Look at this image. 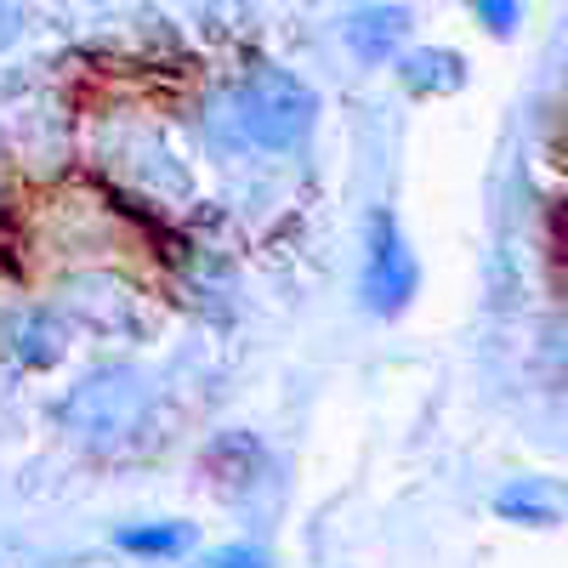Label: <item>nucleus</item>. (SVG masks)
<instances>
[{"label": "nucleus", "instance_id": "9b49d317", "mask_svg": "<svg viewBox=\"0 0 568 568\" xmlns=\"http://www.w3.org/2000/svg\"><path fill=\"white\" fill-rule=\"evenodd\" d=\"M23 34H29V7H23V0H0V52L18 45Z\"/></svg>", "mask_w": 568, "mask_h": 568}, {"label": "nucleus", "instance_id": "39448f33", "mask_svg": "<svg viewBox=\"0 0 568 568\" xmlns=\"http://www.w3.org/2000/svg\"><path fill=\"white\" fill-rule=\"evenodd\" d=\"M404 40H409V12H404V7H364V12H353V23H347V45H353L364 63L398 58Z\"/></svg>", "mask_w": 568, "mask_h": 568}, {"label": "nucleus", "instance_id": "20e7f679", "mask_svg": "<svg viewBox=\"0 0 568 568\" xmlns=\"http://www.w3.org/2000/svg\"><path fill=\"white\" fill-rule=\"evenodd\" d=\"M0 342H7V353H12L23 369H45V364H58V358H63L69 329H63L58 313L23 307V313H7V318H0Z\"/></svg>", "mask_w": 568, "mask_h": 568}, {"label": "nucleus", "instance_id": "0eeeda50", "mask_svg": "<svg viewBox=\"0 0 568 568\" xmlns=\"http://www.w3.org/2000/svg\"><path fill=\"white\" fill-rule=\"evenodd\" d=\"M495 511L506 517V524H529V529H551L562 517V495L551 478H517L495 495Z\"/></svg>", "mask_w": 568, "mask_h": 568}, {"label": "nucleus", "instance_id": "9d476101", "mask_svg": "<svg viewBox=\"0 0 568 568\" xmlns=\"http://www.w3.org/2000/svg\"><path fill=\"white\" fill-rule=\"evenodd\" d=\"M471 12H478V23L489 29V34H511L517 29V18H524V0H471Z\"/></svg>", "mask_w": 568, "mask_h": 568}, {"label": "nucleus", "instance_id": "423d86ee", "mask_svg": "<svg viewBox=\"0 0 568 568\" xmlns=\"http://www.w3.org/2000/svg\"><path fill=\"white\" fill-rule=\"evenodd\" d=\"M398 80L415 91V98H455L466 85V58L449 52V45H420V52L404 58Z\"/></svg>", "mask_w": 568, "mask_h": 568}, {"label": "nucleus", "instance_id": "6e6552de", "mask_svg": "<svg viewBox=\"0 0 568 568\" xmlns=\"http://www.w3.org/2000/svg\"><path fill=\"white\" fill-rule=\"evenodd\" d=\"M114 546L131 557H182L194 546V524H131L114 535Z\"/></svg>", "mask_w": 568, "mask_h": 568}, {"label": "nucleus", "instance_id": "f03ea898", "mask_svg": "<svg viewBox=\"0 0 568 568\" xmlns=\"http://www.w3.org/2000/svg\"><path fill=\"white\" fill-rule=\"evenodd\" d=\"M149 387L136 369H98L63 398V426L85 444V449H114L125 438L142 433L149 420Z\"/></svg>", "mask_w": 568, "mask_h": 568}, {"label": "nucleus", "instance_id": "7ed1b4c3", "mask_svg": "<svg viewBox=\"0 0 568 568\" xmlns=\"http://www.w3.org/2000/svg\"><path fill=\"white\" fill-rule=\"evenodd\" d=\"M358 291H364V307L375 318H398L415 302V291H420V262L404 245V227H398L393 211H375L369 216V245H364V278H358Z\"/></svg>", "mask_w": 568, "mask_h": 568}, {"label": "nucleus", "instance_id": "1a4fd4ad", "mask_svg": "<svg viewBox=\"0 0 568 568\" xmlns=\"http://www.w3.org/2000/svg\"><path fill=\"white\" fill-rule=\"evenodd\" d=\"M194 568H273V557L251 540H227V546H211Z\"/></svg>", "mask_w": 568, "mask_h": 568}, {"label": "nucleus", "instance_id": "f257e3e1", "mask_svg": "<svg viewBox=\"0 0 568 568\" xmlns=\"http://www.w3.org/2000/svg\"><path fill=\"white\" fill-rule=\"evenodd\" d=\"M233 125H240V136L256 142V149L291 154L318 125V98H313L307 80L262 69V74L240 80V91H233Z\"/></svg>", "mask_w": 568, "mask_h": 568}]
</instances>
